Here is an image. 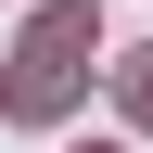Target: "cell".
I'll return each mask as SVG.
<instances>
[{"label": "cell", "instance_id": "6da1fadb", "mask_svg": "<svg viewBox=\"0 0 153 153\" xmlns=\"http://www.w3.org/2000/svg\"><path fill=\"white\" fill-rule=\"evenodd\" d=\"M89 38H102V13H89V0H51V13L26 26V64H13V115H26V128H51V115L76 102Z\"/></svg>", "mask_w": 153, "mask_h": 153}, {"label": "cell", "instance_id": "7a4b0ae2", "mask_svg": "<svg viewBox=\"0 0 153 153\" xmlns=\"http://www.w3.org/2000/svg\"><path fill=\"white\" fill-rule=\"evenodd\" d=\"M115 102H128V115L153 128V51H128V76H115Z\"/></svg>", "mask_w": 153, "mask_h": 153}, {"label": "cell", "instance_id": "3957f363", "mask_svg": "<svg viewBox=\"0 0 153 153\" xmlns=\"http://www.w3.org/2000/svg\"><path fill=\"white\" fill-rule=\"evenodd\" d=\"M76 153H115V140H76Z\"/></svg>", "mask_w": 153, "mask_h": 153}]
</instances>
